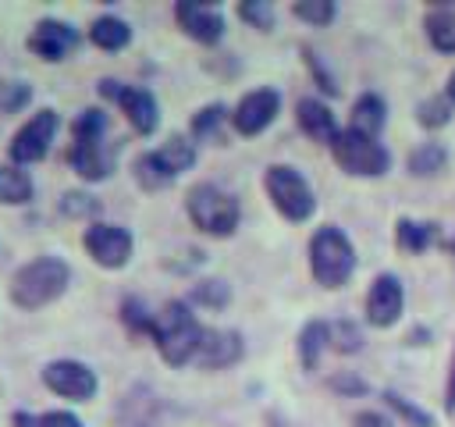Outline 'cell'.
<instances>
[{
  "mask_svg": "<svg viewBox=\"0 0 455 427\" xmlns=\"http://www.w3.org/2000/svg\"><path fill=\"white\" fill-rule=\"evenodd\" d=\"M89 39L100 46V50H124L132 43V25L117 14H103L89 25Z\"/></svg>",
  "mask_w": 455,
  "mask_h": 427,
  "instance_id": "obj_19",
  "label": "cell"
},
{
  "mask_svg": "<svg viewBox=\"0 0 455 427\" xmlns=\"http://www.w3.org/2000/svg\"><path fill=\"white\" fill-rule=\"evenodd\" d=\"M149 338L156 342V352L164 356V363L185 367V363L196 359V352H199L203 324L192 317L188 302L171 299L160 313H153V331H149Z\"/></svg>",
  "mask_w": 455,
  "mask_h": 427,
  "instance_id": "obj_1",
  "label": "cell"
},
{
  "mask_svg": "<svg viewBox=\"0 0 455 427\" xmlns=\"http://www.w3.org/2000/svg\"><path fill=\"white\" fill-rule=\"evenodd\" d=\"M32 192H36V185H32L28 171H21L18 164H0V203L21 206L32 199Z\"/></svg>",
  "mask_w": 455,
  "mask_h": 427,
  "instance_id": "obj_20",
  "label": "cell"
},
{
  "mask_svg": "<svg viewBox=\"0 0 455 427\" xmlns=\"http://www.w3.org/2000/svg\"><path fill=\"white\" fill-rule=\"evenodd\" d=\"M153 153L160 157V164H164L174 178L196 164V142H192V139H185V135H171V139H167L160 149H153Z\"/></svg>",
  "mask_w": 455,
  "mask_h": 427,
  "instance_id": "obj_22",
  "label": "cell"
},
{
  "mask_svg": "<svg viewBox=\"0 0 455 427\" xmlns=\"http://www.w3.org/2000/svg\"><path fill=\"white\" fill-rule=\"evenodd\" d=\"M14 427H82V420L68 409H53V413H14Z\"/></svg>",
  "mask_w": 455,
  "mask_h": 427,
  "instance_id": "obj_29",
  "label": "cell"
},
{
  "mask_svg": "<svg viewBox=\"0 0 455 427\" xmlns=\"http://www.w3.org/2000/svg\"><path fill=\"white\" fill-rule=\"evenodd\" d=\"M228 299H231V288H228L224 281H199V285L192 288V302L210 306V310L228 306Z\"/></svg>",
  "mask_w": 455,
  "mask_h": 427,
  "instance_id": "obj_34",
  "label": "cell"
},
{
  "mask_svg": "<svg viewBox=\"0 0 455 427\" xmlns=\"http://www.w3.org/2000/svg\"><path fill=\"white\" fill-rule=\"evenodd\" d=\"M384 121H387V107H384V100H380L377 93H363V96L352 103V125H348V128H355V132L377 139L380 128H384Z\"/></svg>",
  "mask_w": 455,
  "mask_h": 427,
  "instance_id": "obj_18",
  "label": "cell"
},
{
  "mask_svg": "<svg viewBox=\"0 0 455 427\" xmlns=\"http://www.w3.org/2000/svg\"><path fill=\"white\" fill-rule=\"evenodd\" d=\"M309 267L323 288H341L355 270V249L348 235L334 224H323L309 242Z\"/></svg>",
  "mask_w": 455,
  "mask_h": 427,
  "instance_id": "obj_5",
  "label": "cell"
},
{
  "mask_svg": "<svg viewBox=\"0 0 455 427\" xmlns=\"http://www.w3.org/2000/svg\"><path fill=\"white\" fill-rule=\"evenodd\" d=\"M82 242H85L89 256L107 270L124 267L128 256H132V231L121 228V224H89Z\"/></svg>",
  "mask_w": 455,
  "mask_h": 427,
  "instance_id": "obj_11",
  "label": "cell"
},
{
  "mask_svg": "<svg viewBox=\"0 0 455 427\" xmlns=\"http://www.w3.org/2000/svg\"><path fill=\"white\" fill-rule=\"evenodd\" d=\"M174 18H178V25H181L185 36H192V39H199V43H206V46L224 36V14H220L217 7H210V4L181 0V4L174 7Z\"/></svg>",
  "mask_w": 455,
  "mask_h": 427,
  "instance_id": "obj_15",
  "label": "cell"
},
{
  "mask_svg": "<svg viewBox=\"0 0 455 427\" xmlns=\"http://www.w3.org/2000/svg\"><path fill=\"white\" fill-rule=\"evenodd\" d=\"M327 345H331L334 352H359V349H363V331H359V324H352V320H334V324H327Z\"/></svg>",
  "mask_w": 455,
  "mask_h": 427,
  "instance_id": "obj_27",
  "label": "cell"
},
{
  "mask_svg": "<svg viewBox=\"0 0 455 427\" xmlns=\"http://www.w3.org/2000/svg\"><path fill=\"white\" fill-rule=\"evenodd\" d=\"M100 96L110 100V103H117L139 135H153V132H156V125H160V107H156V100H153L149 89L103 78V82H100Z\"/></svg>",
  "mask_w": 455,
  "mask_h": 427,
  "instance_id": "obj_8",
  "label": "cell"
},
{
  "mask_svg": "<svg viewBox=\"0 0 455 427\" xmlns=\"http://www.w3.org/2000/svg\"><path fill=\"white\" fill-rule=\"evenodd\" d=\"M434 238H437V224L409 221V217H402V221L395 224V242H398L402 253H427Z\"/></svg>",
  "mask_w": 455,
  "mask_h": 427,
  "instance_id": "obj_21",
  "label": "cell"
},
{
  "mask_svg": "<svg viewBox=\"0 0 455 427\" xmlns=\"http://www.w3.org/2000/svg\"><path fill=\"white\" fill-rule=\"evenodd\" d=\"M107 114L100 107H89L78 114L75 121V142H71V167L85 178V181H103L110 171H114V157L117 149L107 146Z\"/></svg>",
  "mask_w": 455,
  "mask_h": 427,
  "instance_id": "obj_2",
  "label": "cell"
},
{
  "mask_svg": "<svg viewBox=\"0 0 455 427\" xmlns=\"http://www.w3.org/2000/svg\"><path fill=\"white\" fill-rule=\"evenodd\" d=\"M242 356V334L238 331H217V327H203V342L196 352V363L206 370H220L231 367Z\"/></svg>",
  "mask_w": 455,
  "mask_h": 427,
  "instance_id": "obj_16",
  "label": "cell"
},
{
  "mask_svg": "<svg viewBox=\"0 0 455 427\" xmlns=\"http://www.w3.org/2000/svg\"><path fill=\"white\" fill-rule=\"evenodd\" d=\"M238 14H242V21H249L259 32H270L274 28V18H277L267 0H245V4H238Z\"/></svg>",
  "mask_w": 455,
  "mask_h": 427,
  "instance_id": "obj_33",
  "label": "cell"
},
{
  "mask_svg": "<svg viewBox=\"0 0 455 427\" xmlns=\"http://www.w3.org/2000/svg\"><path fill=\"white\" fill-rule=\"evenodd\" d=\"M291 14L302 18V21H309V25H331L334 14H338V7L331 0H299L291 7Z\"/></svg>",
  "mask_w": 455,
  "mask_h": 427,
  "instance_id": "obj_31",
  "label": "cell"
},
{
  "mask_svg": "<svg viewBox=\"0 0 455 427\" xmlns=\"http://www.w3.org/2000/svg\"><path fill=\"white\" fill-rule=\"evenodd\" d=\"M423 28H427V39L434 50L455 53V11H430Z\"/></svg>",
  "mask_w": 455,
  "mask_h": 427,
  "instance_id": "obj_23",
  "label": "cell"
},
{
  "mask_svg": "<svg viewBox=\"0 0 455 427\" xmlns=\"http://www.w3.org/2000/svg\"><path fill=\"white\" fill-rule=\"evenodd\" d=\"M185 210L192 217V224L206 235H217V238H228L235 235L238 221H242V210H238V199L231 192H224L220 185L213 181H199L188 189V199H185Z\"/></svg>",
  "mask_w": 455,
  "mask_h": 427,
  "instance_id": "obj_4",
  "label": "cell"
},
{
  "mask_svg": "<svg viewBox=\"0 0 455 427\" xmlns=\"http://www.w3.org/2000/svg\"><path fill=\"white\" fill-rule=\"evenodd\" d=\"M331 153H334L338 167L345 174H355V178H380L387 171V164H391L387 149L377 139H370V135H363L355 128H341L334 135V142H331Z\"/></svg>",
  "mask_w": 455,
  "mask_h": 427,
  "instance_id": "obj_6",
  "label": "cell"
},
{
  "mask_svg": "<svg viewBox=\"0 0 455 427\" xmlns=\"http://www.w3.org/2000/svg\"><path fill=\"white\" fill-rule=\"evenodd\" d=\"M327 349V320H309L299 334V359L306 370H316L320 352Z\"/></svg>",
  "mask_w": 455,
  "mask_h": 427,
  "instance_id": "obj_24",
  "label": "cell"
},
{
  "mask_svg": "<svg viewBox=\"0 0 455 427\" xmlns=\"http://www.w3.org/2000/svg\"><path fill=\"white\" fill-rule=\"evenodd\" d=\"M57 128H60L57 110H50V107L36 110V114L18 128V135L11 139V160H14L18 167H25V164H39V160L50 153Z\"/></svg>",
  "mask_w": 455,
  "mask_h": 427,
  "instance_id": "obj_9",
  "label": "cell"
},
{
  "mask_svg": "<svg viewBox=\"0 0 455 427\" xmlns=\"http://www.w3.org/2000/svg\"><path fill=\"white\" fill-rule=\"evenodd\" d=\"M25 43H28V50H32L36 57H43V60H64V57L82 43V36H78V28L68 25V21L43 18V21H36V28L28 32Z\"/></svg>",
  "mask_w": 455,
  "mask_h": 427,
  "instance_id": "obj_13",
  "label": "cell"
},
{
  "mask_svg": "<svg viewBox=\"0 0 455 427\" xmlns=\"http://www.w3.org/2000/svg\"><path fill=\"white\" fill-rule=\"evenodd\" d=\"M121 317H124V324H128L135 334H149V331H153V313H146V306H142L139 299H124Z\"/></svg>",
  "mask_w": 455,
  "mask_h": 427,
  "instance_id": "obj_35",
  "label": "cell"
},
{
  "mask_svg": "<svg viewBox=\"0 0 455 427\" xmlns=\"http://www.w3.org/2000/svg\"><path fill=\"white\" fill-rule=\"evenodd\" d=\"M416 121H419L423 128H441V125H448V121H451V100H448L444 93L427 96V100L416 107Z\"/></svg>",
  "mask_w": 455,
  "mask_h": 427,
  "instance_id": "obj_28",
  "label": "cell"
},
{
  "mask_svg": "<svg viewBox=\"0 0 455 427\" xmlns=\"http://www.w3.org/2000/svg\"><path fill=\"white\" fill-rule=\"evenodd\" d=\"M32 100V89L25 82H0V110H21Z\"/></svg>",
  "mask_w": 455,
  "mask_h": 427,
  "instance_id": "obj_36",
  "label": "cell"
},
{
  "mask_svg": "<svg viewBox=\"0 0 455 427\" xmlns=\"http://www.w3.org/2000/svg\"><path fill=\"white\" fill-rule=\"evenodd\" d=\"M43 384L53 395L71 399V402H89L96 395V388H100L96 374L85 363H78V359H53V363H46L43 367Z\"/></svg>",
  "mask_w": 455,
  "mask_h": 427,
  "instance_id": "obj_10",
  "label": "cell"
},
{
  "mask_svg": "<svg viewBox=\"0 0 455 427\" xmlns=\"http://www.w3.org/2000/svg\"><path fill=\"white\" fill-rule=\"evenodd\" d=\"M224 117H228V110H224L220 103L203 107V110L192 117V135H196V139H217V135H220Z\"/></svg>",
  "mask_w": 455,
  "mask_h": 427,
  "instance_id": "obj_30",
  "label": "cell"
},
{
  "mask_svg": "<svg viewBox=\"0 0 455 427\" xmlns=\"http://www.w3.org/2000/svg\"><path fill=\"white\" fill-rule=\"evenodd\" d=\"M444 409H455V359H451V374H448V391H444Z\"/></svg>",
  "mask_w": 455,
  "mask_h": 427,
  "instance_id": "obj_40",
  "label": "cell"
},
{
  "mask_svg": "<svg viewBox=\"0 0 455 427\" xmlns=\"http://www.w3.org/2000/svg\"><path fill=\"white\" fill-rule=\"evenodd\" d=\"M444 164H448V149H444L441 142H419V146L409 153V171L419 174V178L437 174Z\"/></svg>",
  "mask_w": 455,
  "mask_h": 427,
  "instance_id": "obj_25",
  "label": "cell"
},
{
  "mask_svg": "<svg viewBox=\"0 0 455 427\" xmlns=\"http://www.w3.org/2000/svg\"><path fill=\"white\" fill-rule=\"evenodd\" d=\"M355 427H395L387 416H380V413H355V420H352Z\"/></svg>",
  "mask_w": 455,
  "mask_h": 427,
  "instance_id": "obj_38",
  "label": "cell"
},
{
  "mask_svg": "<svg viewBox=\"0 0 455 427\" xmlns=\"http://www.w3.org/2000/svg\"><path fill=\"white\" fill-rule=\"evenodd\" d=\"M448 100L455 103V71H451V78H448Z\"/></svg>",
  "mask_w": 455,
  "mask_h": 427,
  "instance_id": "obj_41",
  "label": "cell"
},
{
  "mask_svg": "<svg viewBox=\"0 0 455 427\" xmlns=\"http://www.w3.org/2000/svg\"><path fill=\"white\" fill-rule=\"evenodd\" d=\"M402 306H405L402 281L395 274H380L370 285V295H366V320L373 327H391L402 317Z\"/></svg>",
  "mask_w": 455,
  "mask_h": 427,
  "instance_id": "obj_14",
  "label": "cell"
},
{
  "mask_svg": "<svg viewBox=\"0 0 455 427\" xmlns=\"http://www.w3.org/2000/svg\"><path fill=\"white\" fill-rule=\"evenodd\" d=\"M96 210H100V203L92 196H82V192L64 196V214H71V217H85V214H96Z\"/></svg>",
  "mask_w": 455,
  "mask_h": 427,
  "instance_id": "obj_37",
  "label": "cell"
},
{
  "mask_svg": "<svg viewBox=\"0 0 455 427\" xmlns=\"http://www.w3.org/2000/svg\"><path fill=\"white\" fill-rule=\"evenodd\" d=\"M68 281H71V267L60 256H36L14 270L11 299L21 310H39V306H50L53 299H60Z\"/></svg>",
  "mask_w": 455,
  "mask_h": 427,
  "instance_id": "obj_3",
  "label": "cell"
},
{
  "mask_svg": "<svg viewBox=\"0 0 455 427\" xmlns=\"http://www.w3.org/2000/svg\"><path fill=\"white\" fill-rule=\"evenodd\" d=\"M281 110V96L277 89H252L238 100V107L231 110V125L238 135H259Z\"/></svg>",
  "mask_w": 455,
  "mask_h": 427,
  "instance_id": "obj_12",
  "label": "cell"
},
{
  "mask_svg": "<svg viewBox=\"0 0 455 427\" xmlns=\"http://www.w3.org/2000/svg\"><path fill=\"white\" fill-rule=\"evenodd\" d=\"M135 181H139L146 192H160V189H167V185L174 181V174L160 164L156 153H142V157L135 160Z\"/></svg>",
  "mask_w": 455,
  "mask_h": 427,
  "instance_id": "obj_26",
  "label": "cell"
},
{
  "mask_svg": "<svg viewBox=\"0 0 455 427\" xmlns=\"http://www.w3.org/2000/svg\"><path fill=\"white\" fill-rule=\"evenodd\" d=\"M263 185H267V196H270V203L277 206L281 217H288V221H295V224L313 217V210H316L313 189H309V181H306L295 167H288V164L267 167Z\"/></svg>",
  "mask_w": 455,
  "mask_h": 427,
  "instance_id": "obj_7",
  "label": "cell"
},
{
  "mask_svg": "<svg viewBox=\"0 0 455 427\" xmlns=\"http://www.w3.org/2000/svg\"><path fill=\"white\" fill-rule=\"evenodd\" d=\"M384 402L405 420V423H412V427H434V416L427 413V409H419V406H412V402H405L398 391H384Z\"/></svg>",
  "mask_w": 455,
  "mask_h": 427,
  "instance_id": "obj_32",
  "label": "cell"
},
{
  "mask_svg": "<svg viewBox=\"0 0 455 427\" xmlns=\"http://www.w3.org/2000/svg\"><path fill=\"white\" fill-rule=\"evenodd\" d=\"M331 388H338V391H366V384L359 377H334Z\"/></svg>",
  "mask_w": 455,
  "mask_h": 427,
  "instance_id": "obj_39",
  "label": "cell"
},
{
  "mask_svg": "<svg viewBox=\"0 0 455 427\" xmlns=\"http://www.w3.org/2000/svg\"><path fill=\"white\" fill-rule=\"evenodd\" d=\"M295 117H299V128H302L313 142H323V146H331L334 135L341 132L338 121H334V114H331V107L320 103V100H313V96H302V100L295 103Z\"/></svg>",
  "mask_w": 455,
  "mask_h": 427,
  "instance_id": "obj_17",
  "label": "cell"
}]
</instances>
